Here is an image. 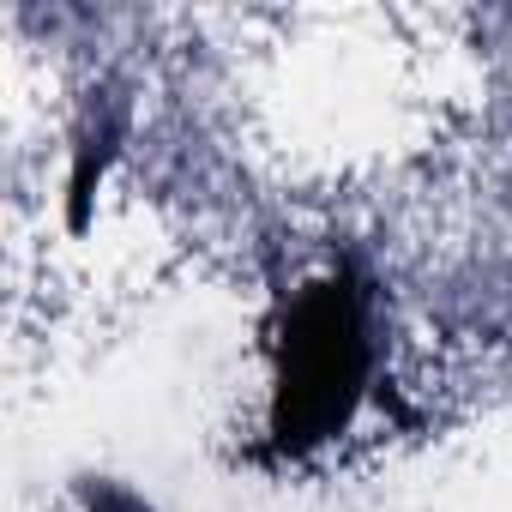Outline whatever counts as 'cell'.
<instances>
[{"mask_svg":"<svg viewBox=\"0 0 512 512\" xmlns=\"http://www.w3.org/2000/svg\"><path fill=\"white\" fill-rule=\"evenodd\" d=\"M85 500H91V512H151L139 494H127L121 482H85Z\"/></svg>","mask_w":512,"mask_h":512,"instance_id":"3957f363","label":"cell"},{"mask_svg":"<svg viewBox=\"0 0 512 512\" xmlns=\"http://www.w3.org/2000/svg\"><path fill=\"white\" fill-rule=\"evenodd\" d=\"M272 398H266V464H308L344 440L380 386V320L374 278L344 247L338 260L296 290H278L266 320Z\"/></svg>","mask_w":512,"mask_h":512,"instance_id":"6da1fadb","label":"cell"},{"mask_svg":"<svg viewBox=\"0 0 512 512\" xmlns=\"http://www.w3.org/2000/svg\"><path fill=\"white\" fill-rule=\"evenodd\" d=\"M121 139H127V109H121V97H115V91H91L85 121H79V139H73V175H67V223H73V229L91 223L97 181L109 175Z\"/></svg>","mask_w":512,"mask_h":512,"instance_id":"7a4b0ae2","label":"cell"}]
</instances>
